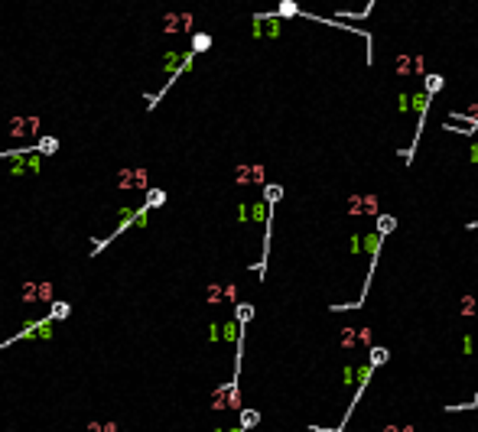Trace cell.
Instances as JSON below:
<instances>
[{"instance_id": "cell-8", "label": "cell", "mask_w": 478, "mask_h": 432, "mask_svg": "<svg viewBox=\"0 0 478 432\" xmlns=\"http://www.w3.org/2000/svg\"><path fill=\"white\" fill-rule=\"evenodd\" d=\"M241 422H244V429H251V422H257V413H244Z\"/></svg>"}, {"instance_id": "cell-6", "label": "cell", "mask_w": 478, "mask_h": 432, "mask_svg": "<svg viewBox=\"0 0 478 432\" xmlns=\"http://www.w3.org/2000/svg\"><path fill=\"white\" fill-rule=\"evenodd\" d=\"M293 13H299L293 0H280V16H293Z\"/></svg>"}, {"instance_id": "cell-7", "label": "cell", "mask_w": 478, "mask_h": 432, "mask_svg": "<svg viewBox=\"0 0 478 432\" xmlns=\"http://www.w3.org/2000/svg\"><path fill=\"white\" fill-rule=\"evenodd\" d=\"M251 315H254L251 306H237V322H241V325H244V319H251Z\"/></svg>"}, {"instance_id": "cell-3", "label": "cell", "mask_w": 478, "mask_h": 432, "mask_svg": "<svg viewBox=\"0 0 478 432\" xmlns=\"http://www.w3.org/2000/svg\"><path fill=\"white\" fill-rule=\"evenodd\" d=\"M211 46V36L208 33H196V36H192V52H205Z\"/></svg>"}, {"instance_id": "cell-4", "label": "cell", "mask_w": 478, "mask_h": 432, "mask_svg": "<svg viewBox=\"0 0 478 432\" xmlns=\"http://www.w3.org/2000/svg\"><path fill=\"white\" fill-rule=\"evenodd\" d=\"M163 201H166V192H159V189H150V192H147V205H150V208H159Z\"/></svg>"}, {"instance_id": "cell-2", "label": "cell", "mask_w": 478, "mask_h": 432, "mask_svg": "<svg viewBox=\"0 0 478 432\" xmlns=\"http://www.w3.org/2000/svg\"><path fill=\"white\" fill-rule=\"evenodd\" d=\"M36 149H39L42 156H52V153L59 149V140H56V137H42L39 143H36Z\"/></svg>"}, {"instance_id": "cell-1", "label": "cell", "mask_w": 478, "mask_h": 432, "mask_svg": "<svg viewBox=\"0 0 478 432\" xmlns=\"http://www.w3.org/2000/svg\"><path fill=\"white\" fill-rule=\"evenodd\" d=\"M52 322H56V319H49V315H46V319L30 322L23 332H16L10 341H49L52 338ZM10 341H7V345H10Z\"/></svg>"}, {"instance_id": "cell-5", "label": "cell", "mask_w": 478, "mask_h": 432, "mask_svg": "<svg viewBox=\"0 0 478 432\" xmlns=\"http://www.w3.org/2000/svg\"><path fill=\"white\" fill-rule=\"evenodd\" d=\"M72 312V309H68V302H52V312H49V319H65V315Z\"/></svg>"}]
</instances>
